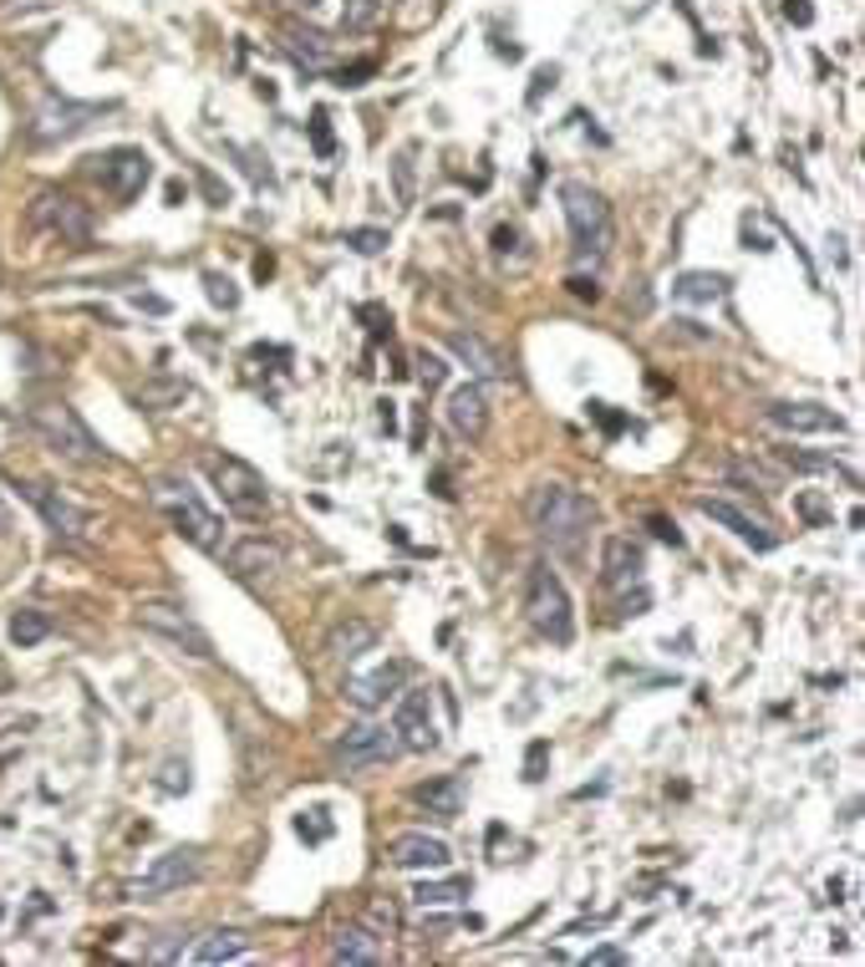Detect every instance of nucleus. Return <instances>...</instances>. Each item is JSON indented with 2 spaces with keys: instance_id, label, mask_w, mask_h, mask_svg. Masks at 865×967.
<instances>
[{
  "instance_id": "6e6552de",
  "label": "nucleus",
  "mask_w": 865,
  "mask_h": 967,
  "mask_svg": "<svg viewBox=\"0 0 865 967\" xmlns=\"http://www.w3.org/2000/svg\"><path fill=\"white\" fill-rule=\"evenodd\" d=\"M159 504L168 510V520H174L178 535H189L199 550H209V556L220 550V520H214V514H209L204 504L189 494V484H168V479H163L159 484Z\"/></svg>"
},
{
  "instance_id": "393cba45",
  "label": "nucleus",
  "mask_w": 865,
  "mask_h": 967,
  "mask_svg": "<svg viewBox=\"0 0 865 967\" xmlns=\"http://www.w3.org/2000/svg\"><path fill=\"white\" fill-rule=\"evenodd\" d=\"M372 646H377V627H372V621H356V616L352 621H337L331 637H326V652L341 662H356L362 652H372Z\"/></svg>"
},
{
  "instance_id": "7c9ffc66",
  "label": "nucleus",
  "mask_w": 865,
  "mask_h": 967,
  "mask_svg": "<svg viewBox=\"0 0 865 967\" xmlns=\"http://www.w3.org/2000/svg\"><path fill=\"white\" fill-rule=\"evenodd\" d=\"M458 896H469V876H454V881H423V886L412 892V901H418V907H454Z\"/></svg>"
},
{
  "instance_id": "09e8293b",
  "label": "nucleus",
  "mask_w": 865,
  "mask_h": 967,
  "mask_svg": "<svg viewBox=\"0 0 865 967\" xmlns=\"http://www.w3.org/2000/svg\"><path fill=\"white\" fill-rule=\"evenodd\" d=\"M591 418H596V423H601L606 433H611V439H617L621 428H627V418H621V412H611L606 403H591Z\"/></svg>"
},
{
  "instance_id": "58836bf2",
  "label": "nucleus",
  "mask_w": 865,
  "mask_h": 967,
  "mask_svg": "<svg viewBox=\"0 0 865 967\" xmlns=\"http://www.w3.org/2000/svg\"><path fill=\"white\" fill-rule=\"evenodd\" d=\"M545 759H550V744H545V738H535V744L525 748V779H529V784H540V779H545Z\"/></svg>"
},
{
  "instance_id": "b1692460",
  "label": "nucleus",
  "mask_w": 865,
  "mask_h": 967,
  "mask_svg": "<svg viewBox=\"0 0 865 967\" xmlns=\"http://www.w3.org/2000/svg\"><path fill=\"white\" fill-rule=\"evenodd\" d=\"M331 963H347V967H377L382 963V942L372 937L367 927H341L331 937Z\"/></svg>"
},
{
  "instance_id": "c756f323",
  "label": "nucleus",
  "mask_w": 865,
  "mask_h": 967,
  "mask_svg": "<svg viewBox=\"0 0 865 967\" xmlns=\"http://www.w3.org/2000/svg\"><path fill=\"white\" fill-rule=\"evenodd\" d=\"M723 286H728V276H713V270H688V276H677L673 280V295L677 301H718Z\"/></svg>"
},
{
  "instance_id": "2eb2a0df",
  "label": "nucleus",
  "mask_w": 865,
  "mask_h": 967,
  "mask_svg": "<svg viewBox=\"0 0 865 967\" xmlns=\"http://www.w3.org/2000/svg\"><path fill=\"white\" fill-rule=\"evenodd\" d=\"M698 510H703L708 520H718L723 529H734L738 540L753 545V550H774V529H769V520H759V514L738 510L734 499H723V494H698Z\"/></svg>"
},
{
  "instance_id": "20e7f679",
  "label": "nucleus",
  "mask_w": 865,
  "mask_h": 967,
  "mask_svg": "<svg viewBox=\"0 0 865 967\" xmlns=\"http://www.w3.org/2000/svg\"><path fill=\"white\" fill-rule=\"evenodd\" d=\"M31 428H36L57 454L77 458V464H107V448L92 439V428L82 423L77 408H67V403H36V408H31Z\"/></svg>"
},
{
  "instance_id": "423d86ee",
  "label": "nucleus",
  "mask_w": 865,
  "mask_h": 967,
  "mask_svg": "<svg viewBox=\"0 0 865 967\" xmlns=\"http://www.w3.org/2000/svg\"><path fill=\"white\" fill-rule=\"evenodd\" d=\"M113 113V103H72V97H51V103L36 107L31 118V143L46 148V143H67L77 132H87L92 123H103Z\"/></svg>"
},
{
  "instance_id": "c9c22d12",
  "label": "nucleus",
  "mask_w": 865,
  "mask_h": 967,
  "mask_svg": "<svg viewBox=\"0 0 865 967\" xmlns=\"http://www.w3.org/2000/svg\"><path fill=\"white\" fill-rule=\"evenodd\" d=\"M204 295H209V301H214V306H224V311H235V306H239L235 280H230V276H220V270H209V276H204Z\"/></svg>"
},
{
  "instance_id": "49530a36",
  "label": "nucleus",
  "mask_w": 865,
  "mask_h": 967,
  "mask_svg": "<svg viewBox=\"0 0 865 967\" xmlns=\"http://www.w3.org/2000/svg\"><path fill=\"white\" fill-rule=\"evenodd\" d=\"M646 529H652L657 540H667V545H682V529H677L667 514H646Z\"/></svg>"
},
{
  "instance_id": "a211bd4d",
  "label": "nucleus",
  "mask_w": 865,
  "mask_h": 967,
  "mask_svg": "<svg viewBox=\"0 0 865 967\" xmlns=\"http://www.w3.org/2000/svg\"><path fill=\"white\" fill-rule=\"evenodd\" d=\"M642 571H646V550L636 540H627V535H606L601 545V581L606 586H642Z\"/></svg>"
},
{
  "instance_id": "473e14b6",
  "label": "nucleus",
  "mask_w": 865,
  "mask_h": 967,
  "mask_svg": "<svg viewBox=\"0 0 865 967\" xmlns=\"http://www.w3.org/2000/svg\"><path fill=\"white\" fill-rule=\"evenodd\" d=\"M46 631H51V621H46L42 611H15L11 616V642L15 646H36Z\"/></svg>"
},
{
  "instance_id": "de8ad7c7",
  "label": "nucleus",
  "mask_w": 865,
  "mask_h": 967,
  "mask_svg": "<svg viewBox=\"0 0 865 967\" xmlns=\"http://www.w3.org/2000/svg\"><path fill=\"white\" fill-rule=\"evenodd\" d=\"M784 21L790 26H815V5L809 0H784Z\"/></svg>"
},
{
  "instance_id": "c85d7f7f",
  "label": "nucleus",
  "mask_w": 865,
  "mask_h": 967,
  "mask_svg": "<svg viewBox=\"0 0 865 967\" xmlns=\"http://www.w3.org/2000/svg\"><path fill=\"white\" fill-rule=\"evenodd\" d=\"M784 458V464H790V469H799V474H830V479H840L845 484V489H861V474L855 469H845V464H840V458H825V454H779Z\"/></svg>"
},
{
  "instance_id": "5701e85b",
  "label": "nucleus",
  "mask_w": 865,
  "mask_h": 967,
  "mask_svg": "<svg viewBox=\"0 0 865 967\" xmlns=\"http://www.w3.org/2000/svg\"><path fill=\"white\" fill-rule=\"evenodd\" d=\"M412 800L428 809V815H439V820H458L464 815V779L458 774H443V779H428L412 790Z\"/></svg>"
},
{
  "instance_id": "a18cd8bd",
  "label": "nucleus",
  "mask_w": 865,
  "mask_h": 967,
  "mask_svg": "<svg viewBox=\"0 0 865 967\" xmlns=\"http://www.w3.org/2000/svg\"><path fill=\"white\" fill-rule=\"evenodd\" d=\"M393 174H397V199H402V205H412V153H397Z\"/></svg>"
},
{
  "instance_id": "3c124183",
  "label": "nucleus",
  "mask_w": 865,
  "mask_h": 967,
  "mask_svg": "<svg viewBox=\"0 0 865 967\" xmlns=\"http://www.w3.org/2000/svg\"><path fill=\"white\" fill-rule=\"evenodd\" d=\"M372 72H377L372 61H356V67H341V72H337V88H362V77H372Z\"/></svg>"
},
{
  "instance_id": "5fc2aeb1",
  "label": "nucleus",
  "mask_w": 865,
  "mask_h": 967,
  "mask_svg": "<svg viewBox=\"0 0 865 967\" xmlns=\"http://www.w3.org/2000/svg\"><path fill=\"white\" fill-rule=\"evenodd\" d=\"M646 606H652V596H646V591L636 586V596H627V602H621V616H642Z\"/></svg>"
},
{
  "instance_id": "39448f33",
  "label": "nucleus",
  "mask_w": 865,
  "mask_h": 967,
  "mask_svg": "<svg viewBox=\"0 0 865 967\" xmlns=\"http://www.w3.org/2000/svg\"><path fill=\"white\" fill-rule=\"evenodd\" d=\"M525 611H529V627L550 637L556 646H565L575 637V616H571V596L560 586V575L550 566H535L529 571V586H525Z\"/></svg>"
},
{
  "instance_id": "0eeeda50",
  "label": "nucleus",
  "mask_w": 865,
  "mask_h": 967,
  "mask_svg": "<svg viewBox=\"0 0 865 967\" xmlns=\"http://www.w3.org/2000/svg\"><path fill=\"white\" fill-rule=\"evenodd\" d=\"M138 627L159 631L163 642H174L178 652H189L199 662H214V642H209V631L194 621L184 606H168V602H138Z\"/></svg>"
},
{
  "instance_id": "f8f14e48",
  "label": "nucleus",
  "mask_w": 865,
  "mask_h": 967,
  "mask_svg": "<svg viewBox=\"0 0 865 967\" xmlns=\"http://www.w3.org/2000/svg\"><path fill=\"white\" fill-rule=\"evenodd\" d=\"M21 494L42 510V520L57 529V540H82V535H87V525H92L87 510H82V504H72L61 489H51V484H21Z\"/></svg>"
},
{
  "instance_id": "1a4fd4ad",
  "label": "nucleus",
  "mask_w": 865,
  "mask_h": 967,
  "mask_svg": "<svg viewBox=\"0 0 865 967\" xmlns=\"http://www.w3.org/2000/svg\"><path fill=\"white\" fill-rule=\"evenodd\" d=\"M31 224H36V230L61 235V245H87V240H92V214L77 205V199L57 194V189L36 194V205H31Z\"/></svg>"
},
{
  "instance_id": "f257e3e1",
  "label": "nucleus",
  "mask_w": 865,
  "mask_h": 967,
  "mask_svg": "<svg viewBox=\"0 0 865 967\" xmlns=\"http://www.w3.org/2000/svg\"><path fill=\"white\" fill-rule=\"evenodd\" d=\"M525 510H529V525L545 535V545L571 560L581 556V545H586L591 525H596V499H586L571 484H535Z\"/></svg>"
},
{
  "instance_id": "4c0bfd02",
  "label": "nucleus",
  "mask_w": 865,
  "mask_h": 967,
  "mask_svg": "<svg viewBox=\"0 0 865 967\" xmlns=\"http://www.w3.org/2000/svg\"><path fill=\"white\" fill-rule=\"evenodd\" d=\"M311 143H316V153H322V159H331V153H337V138H331V118H326L322 107L311 113Z\"/></svg>"
},
{
  "instance_id": "4be33fe9",
  "label": "nucleus",
  "mask_w": 865,
  "mask_h": 967,
  "mask_svg": "<svg viewBox=\"0 0 865 967\" xmlns=\"http://www.w3.org/2000/svg\"><path fill=\"white\" fill-rule=\"evenodd\" d=\"M408 677H412V662H387V667H377V673H367V677H347V698H352L362 713H372V708L387 703Z\"/></svg>"
},
{
  "instance_id": "ea45409f",
  "label": "nucleus",
  "mask_w": 865,
  "mask_h": 967,
  "mask_svg": "<svg viewBox=\"0 0 865 967\" xmlns=\"http://www.w3.org/2000/svg\"><path fill=\"white\" fill-rule=\"evenodd\" d=\"M347 245H352L356 255H377V249L387 245V230H347Z\"/></svg>"
},
{
  "instance_id": "7ed1b4c3",
  "label": "nucleus",
  "mask_w": 865,
  "mask_h": 967,
  "mask_svg": "<svg viewBox=\"0 0 865 967\" xmlns=\"http://www.w3.org/2000/svg\"><path fill=\"white\" fill-rule=\"evenodd\" d=\"M204 474L214 479V489H220V499H224V510H230V514L249 520V525L270 514V484H265L260 474L249 469L245 458H235V454H209V458H204Z\"/></svg>"
},
{
  "instance_id": "4468645a",
  "label": "nucleus",
  "mask_w": 865,
  "mask_h": 967,
  "mask_svg": "<svg viewBox=\"0 0 865 967\" xmlns=\"http://www.w3.org/2000/svg\"><path fill=\"white\" fill-rule=\"evenodd\" d=\"M148 178H153V159H148L143 148H118V153L103 159V184L118 205H132L148 189Z\"/></svg>"
},
{
  "instance_id": "37998d69",
  "label": "nucleus",
  "mask_w": 865,
  "mask_h": 967,
  "mask_svg": "<svg viewBox=\"0 0 865 967\" xmlns=\"http://www.w3.org/2000/svg\"><path fill=\"white\" fill-rule=\"evenodd\" d=\"M586 963H596V967H621V963H631V953H627V947H617V942H601V947H591V953H586Z\"/></svg>"
},
{
  "instance_id": "864d4df0",
  "label": "nucleus",
  "mask_w": 865,
  "mask_h": 967,
  "mask_svg": "<svg viewBox=\"0 0 865 967\" xmlns=\"http://www.w3.org/2000/svg\"><path fill=\"white\" fill-rule=\"evenodd\" d=\"M556 77H560L556 67H540V72H535V82H529V107L545 97V88H556Z\"/></svg>"
},
{
  "instance_id": "f03ea898",
  "label": "nucleus",
  "mask_w": 865,
  "mask_h": 967,
  "mask_svg": "<svg viewBox=\"0 0 865 967\" xmlns=\"http://www.w3.org/2000/svg\"><path fill=\"white\" fill-rule=\"evenodd\" d=\"M560 209H565V224H571L575 255L581 260H601L611 249V209L591 184H560Z\"/></svg>"
},
{
  "instance_id": "8fccbe9b",
  "label": "nucleus",
  "mask_w": 865,
  "mask_h": 967,
  "mask_svg": "<svg viewBox=\"0 0 865 967\" xmlns=\"http://www.w3.org/2000/svg\"><path fill=\"white\" fill-rule=\"evenodd\" d=\"M565 286H571L575 301H601V286H596V276H571Z\"/></svg>"
},
{
  "instance_id": "a19ab883",
  "label": "nucleus",
  "mask_w": 865,
  "mask_h": 967,
  "mask_svg": "<svg viewBox=\"0 0 865 967\" xmlns=\"http://www.w3.org/2000/svg\"><path fill=\"white\" fill-rule=\"evenodd\" d=\"M295 830H301L306 840H326L331 836V820H326V809H306V815L295 820Z\"/></svg>"
},
{
  "instance_id": "c03bdc74",
  "label": "nucleus",
  "mask_w": 865,
  "mask_h": 967,
  "mask_svg": "<svg viewBox=\"0 0 865 967\" xmlns=\"http://www.w3.org/2000/svg\"><path fill=\"white\" fill-rule=\"evenodd\" d=\"M356 316H362V322H372V337H377V341L393 337V316H387L382 306H356Z\"/></svg>"
},
{
  "instance_id": "2f4dec72",
  "label": "nucleus",
  "mask_w": 865,
  "mask_h": 967,
  "mask_svg": "<svg viewBox=\"0 0 865 967\" xmlns=\"http://www.w3.org/2000/svg\"><path fill=\"white\" fill-rule=\"evenodd\" d=\"M794 510H799L805 525H830V520H835V504H830L820 489H799V494H794Z\"/></svg>"
},
{
  "instance_id": "72a5a7b5",
  "label": "nucleus",
  "mask_w": 865,
  "mask_h": 967,
  "mask_svg": "<svg viewBox=\"0 0 865 967\" xmlns=\"http://www.w3.org/2000/svg\"><path fill=\"white\" fill-rule=\"evenodd\" d=\"M494 255H499V260H529L525 230H519V224H499V230H494Z\"/></svg>"
},
{
  "instance_id": "9b49d317",
  "label": "nucleus",
  "mask_w": 865,
  "mask_h": 967,
  "mask_svg": "<svg viewBox=\"0 0 865 967\" xmlns=\"http://www.w3.org/2000/svg\"><path fill=\"white\" fill-rule=\"evenodd\" d=\"M194 876H199V850L178 846V850H168V855H159L143 876L132 881V896H138V901H153V896H168V892H178V886H189Z\"/></svg>"
},
{
  "instance_id": "6e6d98bb",
  "label": "nucleus",
  "mask_w": 865,
  "mask_h": 967,
  "mask_svg": "<svg viewBox=\"0 0 865 967\" xmlns=\"http://www.w3.org/2000/svg\"><path fill=\"white\" fill-rule=\"evenodd\" d=\"M377 408H382V412H377V418H382V428L393 433V428H397V412H393V403H377Z\"/></svg>"
},
{
  "instance_id": "cd10ccee",
  "label": "nucleus",
  "mask_w": 865,
  "mask_h": 967,
  "mask_svg": "<svg viewBox=\"0 0 865 967\" xmlns=\"http://www.w3.org/2000/svg\"><path fill=\"white\" fill-rule=\"evenodd\" d=\"M280 36H285V46H291V51L306 61V67H322L326 51H331V42H326L322 31H316V26H301V21H285V26H280Z\"/></svg>"
},
{
  "instance_id": "13d9d810",
  "label": "nucleus",
  "mask_w": 865,
  "mask_h": 967,
  "mask_svg": "<svg viewBox=\"0 0 865 967\" xmlns=\"http://www.w3.org/2000/svg\"><path fill=\"white\" fill-rule=\"evenodd\" d=\"M301 5H306V11H316V5H322V0H301Z\"/></svg>"
},
{
  "instance_id": "ddd939ff",
  "label": "nucleus",
  "mask_w": 865,
  "mask_h": 967,
  "mask_svg": "<svg viewBox=\"0 0 865 967\" xmlns=\"http://www.w3.org/2000/svg\"><path fill=\"white\" fill-rule=\"evenodd\" d=\"M382 855H387V865H397V871H439V865L454 861L448 840L428 836V830H402V836L387 840Z\"/></svg>"
},
{
  "instance_id": "a878e982",
  "label": "nucleus",
  "mask_w": 865,
  "mask_h": 967,
  "mask_svg": "<svg viewBox=\"0 0 865 967\" xmlns=\"http://www.w3.org/2000/svg\"><path fill=\"white\" fill-rule=\"evenodd\" d=\"M189 393L194 387L184 377H148L132 387V403H138V408H153V412H168V408H178V403H189Z\"/></svg>"
},
{
  "instance_id": "aec40b11",
  "label": "nucleus",
  "mask_w": 865,
  "mask_h": 967,
  "mask_svg": "<svg viewBox=\"0 0 865 967\" xmlns=\"http://www.w3.org/2000/svg\"><path fill=\"white\" fill-rule=\"evenodd\" d=\"M280 566H285V556H280V545L265 540V535H245V540L230 545V571H235L239 581H270Z\"/></svg>"
},
{
  "instance_id": "e433bc0d",
  "label": "nucleus",
  "mask_w": 865,
  "mask_h": 967,
  "mask_svg": "<svg viewBox=\"0 0 865 967\" xmlns=\"http://www.w3.org/2000/svg\"><path fill=\"white\" fill-rule=\"evenodd\" d=\"M148 963H174L184 957V932H159V942H148Z\"/></svg>"
},
{
  "instance_id": "4d7b16f0",
  "label": "nucleus",
  "mask_w": 865,
  "mask_h": 967,
  "mask_svg": "<svg viewBox=\"0 0 865 967\" xmlns=\"http://www.w3.org/2000/svg\"><path fill=\"white\" fill-rule=\"evenodd\" d=\"M0 535H11V504L0 499Z\"/></svg>"
},
{
  "instance_id": "9d476101",
  "label": "nucleus",
  "mask_w": 865,
  "mask_h": 967,
  "mask_svg": "<svg viewBox=\"0 0 865 967\" xmlns=\"http://www.w3.org/2000/svg\"><path fill=\"white\" fill-rule=\"evenodd\" d=\"M397 733L393 729H382V723H356V729H347L337 738V748H331V759L341 764V769H372V764H387L397 759Z\"/></svg>"
},
{
  "instance_id": "603ef678",
  "label": "nucleus",
  "mask_w": 865,
  "mask_h": 967,
  "mask_svg": "<svg viewBox=\"0 0 865 967\" xmlns=\"http://www.w3.org/2000/svg\"><path fill=\"white\" fill-rule=\"evenodd\" d=\"M163 790L168 794H178V790H189V764H184V769H178V764H168V769H163V779H159Z\"/></svg>"
},
{
  "instance_id": "412c9836",
  "label": "nucleus",
  "mask_w": 865,
  "mask_h": 967,
  "mask_svg": "<svg viewBox=\"0 0 865 967\" xmlns=\"http://www.w3.org/2000/svg\"><path fill=\"white\" fill-rule=\"evenodd\" d=\"M448 428H454L458 439H469V443L484 439L489 397H484V387H479V382H464V387H454V393H448Z\"/></svg>"
},
{
  "instance_id": "f3484780",
  "label": "nucleus",
  "mask_w": 865,
  "mask_h": 967,
  "mask_svg": "<svg viewBox=\"0 0 865 967\" xmlns=\"http://www.w3.org/2000/svg\"><path fill=\"white\" fill-rule=\"evenodd\" d=\"M763 418L784 433H845V418L825 403H774Z\"/></svg>"
},
{
  "instance_id": "dca6fc26",
  "label": "nucleus",
  "mask_w": 865,
  "mask_h": 967,
  "mask_svg": "<svg viewBox=\"0 0 865 967\" xmlns=\"http://www.w3.org/2000/svg\"><path fill=\"white\" fill-rule=\"evenodd\" d=\"M397 744L412 748V754H428V748H439V729H433V692H408L402 703H397Z\"/></svg>"
},
{
  "instance_id": "bb28decb",
  "label": "nucleus",
  "mask_w": 865,
  "mask_h": 967,
  "mask_svg": "<svg viewBox=\"0 0 865 967\" xmlns=\"http://www.w3.org/2000/svg\"><path fill=\"white\" fill-rule=\"evenodd\" d=\"M245 932H209L204 942H194V963L199 967H214V963H235V957H245Z\"/></svg>"
},
{
  "instance_id": "f704fd0d",
  "label": "nucleus",
  "mask_w": 865,
  "mask_h": 967,
  "mask_svg": "<svg viewBox=\"0 0 865 967\" xmlns=\"http://www.w3.org/2000/svg\"><path fill=\"white\" fill-rule=\"evenodd\" d=\"M377 15H382L377 0H347V5H341V26H347V31H367Z\"/></svg>"
},
{
  "instance_id": "6ab92c4d",
  "label": "nucleus",
  "mask_w": 865,
  "mask_h": 967,
  "mask_svg": "<svg viewBox=\"0 0 865 967\" xmlns=\"http://www.w3.org/2000/svg\"><path fill=\"white\" fill-rule=\"evenodd\" d=\"M443 341H448V352L469 366L479 382H510V362H504L479 331H448Z\"/></svg>"
},
{
  "instance_id": "79ce46f5",
  "label": "nucleus",
  "mask_w": 865,
  "mask_h": 967,
  "mask_svg": "<svg viewBox=\"0 0 865 967\" xmlns=\"http://www.w3.org/2000/svg\"><path fill=\"white\" fill-rule=\"evenodd\" d=\"M443 377H448V366H443V357H433V352H418V382H423V387H439Z\"/></svg>"
}]
</instances>
